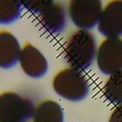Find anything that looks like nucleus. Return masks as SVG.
<instances>
[{
  "mask_svg": "<svg viewBox=\"0 0 122 122\" xmlns=\"http://www.w3.org/2000/svg\"><path fill=\"white\" fill-rule=\"evenodd\" d=\"M102 8V0H69L67 13L78 29L90 30L97 25Z\"/></svg>",
  "mask_w": 122,
  "mask_h": 122,
  "instance_id": "nucleus-5",
  "label": "nucleus"
},
{
  "mask_svg": "<svg viewBox=\"0 0 122 122\" xmlns=\"http://www.w3.org/2000/svg\"><path fill=\"white\" fill-rule=\"evenodd\" d=\"M22 6L20 0H0V24H9L17 20Z\"/></svg>",
  "mask_w": 122,
  "mask_h": 122,
  "instance_id": "nucleus-12",
  "label": "nucleus"
},
{
  "mask_svg": "<svg viewBox=\"0 0 122 122\" xmlns=\"http://www.w3.org/2000/svg\"><path fill=\"white\" fill-rule=\"evenodd\" d=\"M97 29L105 37L122 35V0H109L103 6Z\"/></svg>",
  "mask_w": 122,
  "mask_h": 122,
  "instance_id": "nucleus-6",
  "label": "nucleus"
},
{
  "mask_svg": "<svg viewBox=\"0 0 122 122\" xmlns=\"http://www.w3.org/2000/svg\"><path fill=\"white\" fill-rule=\"evenodd\" d=\"M22 47L16 37L6 30H0V67L10 68L19 62Z\"/></svg>",
  "mask_w": 122,
  "mask_h": 122,
  "instance_id": "nucleus-9",
  "label": "nucleus"
},
{
  "mask_svg": "<svg viewBox=\"0 0 122 122\" xmlns=\"http://www.w3.org/2000/svg\"><path fill=\"white\" fill-rule=\"evenodd\" d=\"M97 49V41L92 32L78 29L70 34L67 40L64 59L69 66L85 70L95 60Z\"/></svg>",
  "mask_w": 122,
  "mask_h": 122,
  "instance_id": "nucleus-1",
  "label": "nucleus"
},
{
  "mask_svg": "<svg viewBox=\"0 0 122 122\" xmlns=\"http://www.w3.org/2000/svg\"><path fill=\"white\" fill-rule=\"evenodd\" d=\"M20 1L27 10L38 15L53 3L54 0H20Z\"/></svg>",
  "mask_w": 122,
  "mask_h": 122,
  "instance_id": "nucleus-13",
  "label": "nucleus"
},
{
  "mask_svg": "<svg viewBox=\"0 0 122 122\" xmlns=\"http://www.w3.org/2000/svg\"><path fill=\"white\" fill-rule=\"evenodd\" d=\"M32 118V122H64V114L59 103L46 99L35 106Z\"/></svg>",
  "mask_w": 122,
  "mask_h": 122,
  "instance_id": "nucleus-10",
  "label": "nucleus"
},
{
  "mask_svg": "<svg viewBox=\"0 0 122 122\" xmlns=\"http://www.w3.org/2000/svg\"><path fill=\"white\" fill-rule=\"evenodd\" d=\"M38 15L41 25L48 32L58 34L64 29L67 12L60 3L54 1Z\"/></svg>",
  "mask_w": 122,
  "mask_h": 122,
  "instance_id": "nucleus-8",
  "label": "nucleus"
},
{
  "mask_svg": "<svg viewBox=\"0 0 122 122\" xmlns=\"http://www.w3.org/2000/svg\"><path fill=\"white\" fill-rule=\"evenodd\" d=\"M95 61L99 71L106 75L122 70V39L105 37L97 46Z\"/></svg>",
  "mask_w": 122,
  "mask_h": 122,
  "instance_id": "nucleus-4",
  "label": "nucleus"
},
{
  "mask_svg": "<svg viewBox=\"0 0 122 122\" xmlns=\"http://www.w3.org/2000/svg\"><path fill=\"white\" fill-rule=\"evenodd\" d=\"M19 62L24 72L30 78H41L48 70L45 55L30 43H25L21 48Z\"/></svg>",
  "mask_w": 122,
  "mask_h": 122,
  "instance_id": "nucleus-7",
  "label": "nucleus"
},
{
  "mask_svg": "<svg viewBox=\"0 0 122 122\" xmlns=\"http://www.w3.org/2000/svg\"><path fill=\"white\" fill-rule=\"evenodd\" d=\"M35 106L30 99L13 92L0 93V122H27Z\"/></svg>",
  "mask_w": 122,
  "mask_h": 122,
  "instance_id": "nucleus-3",
  "label": "nucleus"
},
{
  "mask_svg": "<svg viewBox=\"0 0 122 122\" xmlns=\"http://www.w3.org/2000/svg\"><path fill=\"white\" fill-rule=\"evenodd\" d=\"M103 93L111 102L122 104V70L109 76L103 86Z\"/></svg>",
  "mask_w": 122,
  "mask_h": 122,
  "instance_id": "nucleus-11",
  "label": "nucleus"
},
{
  "mask_svg": "<svg viewBox=\"0 0 122 122\" xmlns=\"http://www.w3.org/2000/svg\"><path fill=\"white\" fill-rule=\"evenodd\" d=\"M109 122H122V104L117 105L111 114Z\"/></svg>",
  "mask_w": 122,
  "mask_h": 122,
  "instance_id": "nucleus-14",
  "label": "nucleus"
},
{
  "mask_svg": "<svg viewBox=\"0 0 122 122\" xmlns=\"http://www.w3.org/2000/svg\"><path fill=\"white\" fill-rule=\"evenodd\" d=\"M51 84L57 95L72 102L83 100L89 93V84L82 71L71 66L58 71Z\"/></svg>",
  "mask_w": 122,
  "mask_h": 122,
  "instance_id": "nucleus-2",
  "label": "nucleus"
}]
</instances>
